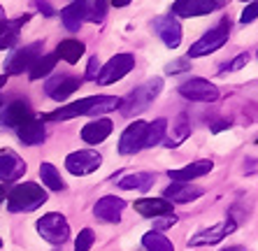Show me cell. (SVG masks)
Here are the masks:
<instances>
[{
  "mask_svg": "<svg viewBox=\"0 0 258 251\" xmlns=\"http://www.w3.org/2000/svg\"><path fill=\"white\" fill-rule=\"evenodd\" d=\"M249 58H251V56L246 54V51H244V54H240V56H235L230 63H226V66L221 68V75H226V72H237V70H242V68H246Z\"/></svg>",
  "mask_w": 258,
  "mask_h": 251,
  "instance_id": "34",
  "label": "cell"
},
{
  "mask_svg": "<svg viewBox=\"0 0 258 251\" xmlns=\"http://www.w3.org/2000/svg\"><path fill=\"white\" fill-rule=\"evenodd\" d=\"M0 246H3V239H0Z\"/></svg>",
  "mask_w": 258,
  "mask_h": 251,
  "instance_id": "45",
  "label": "cell"
},
{
  "mask_svg": "<svg viewBox=\"0 0 258 251\" xmlns=\"http://www.w3.org/2000/svg\"><path fill=\"white\" fill-rule=\"evenodd\" d=\"M107 5H109V0H89L86 3V21L102 24L105 14H107Z\"/></svg>",
  "mask_w": 258,
  "mask_h": 251,
  "instance_id": "32",
  "label": "cell"
},
{
  "mask_svg": "<svg viewBox=\"0 0 258 251\" xmlns=\"http://www.w3.org/2000/svg\"><path fill=\"white\" fill-rule=\"evenodd\" d=\"M0 21H5V12H3V7H0Z\"/></svg>",
  "mask_w": 258,
  "mask_h": 251,
  "instance_id": "43",
  "label": "cell"
},
{
  "mask_svg": "<svg viewBox=\"0 0 258 251\" xmlns=\"http://www.w3.org/2000/svg\"><path fill=\"white\" fill-rule=\"evenodd\" d=\"M154 174L151 172H131V174H126L123 179H119V189H123V191H140V193H144V191H149L151 189V184H154Z\"/></svg>",
  "mask_w": 258,
  "mask_h": 251,
  "instance_id": "25",
  "label": "cell"
},
{
  "mask_svg": "<svg viewBox=\"0 0 258 251\" xmlns=\"http://www.w3.org/2000/svg\"><path fill=\"white\" fill-rule=\"evenodd\" d=\"M60 21H63V26H66L70 33H77V30L82 28V24L86 21L84 7L79 5V3H72V5L63 7V10H60Z\"/></svg>",
  "mask_w": 258,
  "mask_h": 251,
  "instance_id": "26",
  "label": "cell"
},
{
  "mask_svg": "<svg viewBox=\"0 0 258 251\" xmlns=\"http://www.w3.org/2000/svg\"><path fill=\"white\" fill-rule=\"evenodd\" d=\"M154 33L163 40V44L168 49H177L181 44V24L179 19L172 17V14H161V17L154 19L151 24Z\"/></svg>",
  "mask_w": 258,
  "mask_h": 251,
  "instance_id": "12",
  "label": "cell"
},
{
  "mask_svg": "<svg viewBox=\"0 0 258 251\" xmlns=\"http://www.w3.org/2000/svg\"><path fill=\"white\" fill-rule=\"evenodd\" d=\"M28 14L26 17H19L14 21H0V49H12L19 42V28L28 21Z\"/></svg>",
  "mask_w": 258,
  "mask_h": 251,
  "instance_id": "24",
  "label": "cell"
},
{
  "mask_svg": "<svg viewBox=\"0 0 258 251\" xmlns=\"http://www.w3.org/2000/svg\"><path fill=\"white\" fill-rule=\"evenodd\" d=\"M179 93L186 100H193V102H214L219 98V89L210 79H203V77H191L186 82H181Z\"/></svg>",
  "mask_w": 258,
  "mask_h": 251,
  "instance_id": "9",
  "label": "cell"
},
{
  "mask_svg": "<svg viewBox=\"0 0 258 251\" xmlns=\"http://www.w3.org/2000/svg\"><path fill=\"white\" fill-rule=\"evenodd\" d=\"M84 49L86 47L79 40H63L58 47H56V56L63 58L66 63H70V66H75V63L84 56Z\"/></svg>",
  "mask_w": 258,
  "mask_h": 251,
  "instance_id": "28",
  "label": "cell"
},
{
  "mask_svg": "<svg viewBox=\"0 0 258 251\" xmlns=\"http://www.w3.org/2000/svg\"><path fill=\"white\" fill-rule=\"evenodd\" d=\"M40 179H42V184L47 186V189H51V191H63V189H66V181L60 179L58 170H56L51 163H42V165H40Z\"/></svg>",
  "mask_w": 258,
  "mask_h": 251,
  "instance_id": "30",
  "label": "cell"
},
{
  "mask_svg": "<svg viewBox=\"0 0 258 251\" xmlns=\"http://www.w3.org/2000/svg\"><path fill=\"white\" fill-rule=\"evenodd\" d=\"M5 84H7V75H0V89H3Z\"/></svg>",
  "mask_w": 258,
  "mask_h": 251,
  "instance_id": "42",
  "label": "cell"
},
{
  "mask_svg": "<svg viewBox=\"0 0 258 251\" xmlns=\"http://www.w3.org/2000/svg\"><path fill=\"white\" fill-rule=\"evenodd\" d=\"M256 56H258V54H256Z\"/></svg>",
  "mask_w": 258,
  "mask_h": 251,
  "instance_id": "48",
  "label": "cell"
},
{
  "mask_svg": "<svg viewBox=\"0 0 258 251\" xmlns=\"http://www.w3.org/2000/svg\"><path fill=\"white\" fill-rule=\"evenodd\" d=\"M96 242V235L91 228H84V230H79L77 239H75V251H89Z\"/></svg>",
  "mask_w": 258,
  "mask_h": 251,
  "instance_id": "33",
  "label": "cell"
},
{
  "mask_svg": "<svg viewBox=\"0 0 258 251\" xmlns=\"http://www.w3.org/2000/svg\"><path fill=\"white\" fill-rule=\"evenodd\" d=\"M112 131H114V123L109 119L98 116V119H93L91 123H86L84 128H82V140H84L86 144H100L112 135Z\"/></svg>",
  "mask_w": 258,
  "mask_h": 251,
  "instance_id": "21",
  "label": "cell"
},
{
  "mask_svg": "<svg viewBox=\"0 0 258 251\" xmlns=\"http://www.w3.org/2000/svg\"><path fill=\"white\" fill-rule=\"evenodd\" d=\"M214 163L207 161V158H200V161H193L184 167H177V170H168V177L174 181H191L198 179V177H205L207 172H212Z\"/></svg>",
  "mask_w": 258,
  "mask_h": 251,
  "instance_id": "19",
  "label": "cell"
},
{
  "mask_svg": "<svg viewBox=\"0 0 258 251\" xmlns=\"http://www.w3.org/2000/svg\"><path fill=\"white\" fill-rule=\"evenodd\" d=\"M237 223L233 219H223V221L214 223V226L205 228L200 233H196L193 237H188V246H212V244H219L221 239H226L230 233H235Z\"/></svg>",
  "mask_w": 258,
  "mask_h": 251,
  "instance_id": "11",
  "label": "cell"
},
{
  "mask_svg": "<svg viewBox=\"0 0 258 251\" xmlns=\"http://www.w3.org/2000/svg\"><path fill=\"white\" fill-rule=\"evenodd\" d=\"M188 68H191L188 58H177V60H172V63L165 66V75H179V72H186Z\"/></svg>",
  "mask_w": 258,
  "mask_h": 251,
  "instance_id": "35",
  "label": "cell"
},
{
  "mask_svg": "<svg viewBox=\"0 0 258 251\" xmlns=\"http://www.w3.org/2000/svg\"><path fill=\"white\" fill-rule=\"evenodd\" d=\"M258 19V3H249V5L244 7V12L240 14V24H251V21H256Z\"/></svg>",
  "mask_w": 258,
  "mask_h": 251,
  "instance_id": "36",
  "label": "cell"
},
{
  "mask_svg": "<svg viewBox=\"0 0 258 251\" xmlns=\"http://www.w3.org/2000/svg\"><path fill=\"white\" fill-rule=\"evenodd\" d=\"M174 223H177V216H174V212H172V214H165V216H158V219H154V230H156V233H161V230L174 226Z\"/></svg>",
  "mask_w": 258,
  "mask_h": 251,
  "instance_id": "37",
  "label": "cell"
},
{
  "mask_svg": "<svg viewBox=\"0 0 258 251\" xmlns=\"http://www.w3.org/2000/svg\"><path fill=\"white\" fill-rule=\"evenodd\" d=\"M142 246L147 251H174L172 242L163 233H156V230H149V233H144L142 237Z\"/></svg>",
  "mask_w": 258,
  "mask_h": 251,
  "instance_id": "31",
  "label": "cell"
},
{
  "mask_svg": "<svg viewBox=\"0 0 258 251\" xmlns=\"http://www.w3.org/2000/svg\"><path fill=\"white\" fill-rule=\"evenodd\" d=\"M35 228H37V233L42 235V239H47L49 244H54V246L66 244L68 239H70V223L58 212H49L42 219H37Z\"/></svg>",
  "mask_w": 258,
  "mask_h": 251,
  "instance_id": "5",
  "label": "cell"
},
{
  "mask_svg": "<svg viewBox=\"0 0 258 251\" xmlns=\"http://www.w3.org/2000/svg\"><path fill=\"white\" fill-rule=\"evenodd\" d=\"M26 172V163L19 158L17 151L0 149V181H14Z\"/></svg>",
  "mask_w": 258,
  "mask_h": 251,
  "instance_id": "18",
  "label": "cell"
},
{
  "mask_svg": "<svg viewBox=\"0 0 258 251\" xmlns=\"http://www.w3.org/2000/svg\"><path fill=\"white\" fill-rule=\"evenodd\" d=\"M226 5V0H174L170 14L179 19H191V17H205L216 10H221Z\"/></svg>",
  "mask_w": 258,
  "mask_h": 251,
  "instance_id": "6",
  "label": "cell"
},
{
  "mask_svg": "<svg viewBox=\"0 0 258 251\" xmlns=\"http://www.w3.org/2000/svg\"><path fill=\"white\" fill-rule=\"evenodd\" d=\"M242 3H251V0H242Z\"/></svg>",
  "mask_w": 258,
  "mask_h": 251,
  "instance_id": "44",
  "label": "cell"
},
{
  "mask_svg": "<svg viewBox=\"0 0 258 251\" xmlns=\"http://www.w3.org/2000/svg\"><path fill=\"white\" fill-rule=\"evenodd\" d=\"M256 142H258V140H256Z\"/></svg>",
  "mask_w": 258,
  "mask_h": 251,
  "instance_id": "47",
  "label": "cell"
},
{
  "mask_svg": "<svg viewBox=\"0 0 258 251\" xmlns=\"http://www.w3.org/2000/svg\"><path fill=\"white\" fill-rule=\"evenodd\" d=\"M223 251H246V249L240 246V244H235V246H228V249H223Z\"/></svg>",
  "mask_w": 258,
  "mask_h": 251,
  "instance_id": "40",
  "label": "cell"
},
{
  "mask_svg": "<svg viewBox=\"0 0 258 251\" xmlns=\"http://www.w3.org/2000/svg\"><path fill=\"white\" fill-rule=\"evenodd\" d=\"M5 198H7V193H5V186L0 184V205H3V200H5Z\"/></svg>",
  "mask_w": 258,
  "mask_h": 251,
  "instance_id": "41",
  "label": "cell"
},
{
  "mask_svg": "<svg viewBox=\"0 0 258 251\" xmlns=\"http://www.w3.org/2000/svg\"><path fill=\"white\" fill-rule=\"evenodd\" d=\"M100 60L93 56V58L89 60V68H86V75H84V79H98V75H100Z\"/></svg>",
  "mask_w": 258,
  "mask_h": 251,
  "instance_id": "38",
  "label": "cell"
},
{
  "mask_svg": "<svg viewBox=\"0 0 258 251\" xmlns=\"http://www.w3.org/2000/svg\"><path fill=\"white\" fill-rule=\"evenodd\" d=\"M119 102H121V98H116V96L82 98V100H75L70 105H60L54 112H44L40 121L49 123V121H68V119H75V116H100L105 112L119 109Z\"/></svg>",
  "mask_w": 258,
  "mask_h": 251,
  "instance_id": "1",
  "label": "cell"
},
{
  "mask_svg": "<svg viewBox=\"0 0 258 251\" xmlns=\"http://www.w3.org/2000/svg\"><path fill=\"white\" fill-rule=\"evenodd\" d=\"M163 91V79L161 77H154L149 82H144L142 86H138L135 91H131L126 98H121L119 102V112L123 116H140L142 112L149 109V105L161 96Z\"/></svg>",
  "mask_w": 258,
  "mask_h": 251,
  "instance_id": "2",
  "label": "cell"
},
{
  "mask_svg": "<svg viewBox=\"0 0 258 251\" xmlns=\"http://www.w3.org/2000/svg\"><path fill=\"white\" fill-rule=\"evenodd\" d=\"M17 133H19V140H21L24 144H28V147L42 144L44 138H47V128H44V123L40 119L26 121L24 126H19L17 128Z\"/></svg>",
  "mask_w": 258,
  "mask_h": 251,
  "instance_id": "23",
  "label": "cell"
},
{
  "mask_svg": "<svg viewBox=\"0 0 258 251\" xmlns=\"http://www.w3.org/2000/svg\"><path fill=\"white\" fill-rule=\"evenodd\" d=\"M165 133H168V119H154L147 123V133H144V144L142 149H151L165 140Z\"/></svg>",
  "mask_w": 258,
  "mask_h": 251,
  "instance_id": "27",
  "label": "cell"
},
{
  "mask_svg": "<svg viewBox=\"0 0 258 251\" xmlns=\"http://www.w3.org/2000/svg\"><path fill=\"white\" fill-rule=\"evenodd\" d=\"M47 203V191L35 181H21L7 193L10 212H33Z\"/></svg>",
  "mask_w": 258,
  "mask_h": 251,
  "instance_id": "3",
  "label": "cell"
},
{
  "mask_svg": "<svg viewBox=\"0 0 258 251\" xmlns=\"http://www.w3.org/2000/svg\"><path fill=\"white\" fill-rule=\"evenodd\" d=\"M79 84H82V79H79V77H72V75H60V77L49 79L47 86H44V91H47V96L54 98L56 102H63L66 98H70L72 93L79 89Z\"/></svg>",
  "mask_w": 258,
  "mask_h": 251,
  "instance_id": "17",
  "label": "cell"
},
{
  "mask_svg": "<svg viewBox=\"0 0 258 251\" xmlns=\"http://www.w3.org/2000/svg\"><path fill=\"white\" fill-rule=\"evenodd\" d=\"M168 131L170 133H165V140H163V144L165 147H179L184 140L191 135V123H188V116L186 114H177L174 116V121L172 123H168Z\"/></svg>",
  "mask_w": 258,
  "mask_h": 251,
  "instance_id": "22",
  "label": "cell"
},
{
  "mask_svg": "<svg viewBox=\"0 0 258 251\" xmlns=\"http://www.w3.org/2000/svg\"><path fill=\"white\" fill-rule=\"evenodd\" d=\"M205 193V189L203 186H196V184H191V181H172V184L163 191V198L168 200V203H179V205H184V203H193V200H198L200 196Z\"/></svg>",
  "mask_w": 258,
  "mask_h": 251,
  "instance_id": "16",
  "label": "cell"
},
{
  "mask_svg": "<svg viewBox=\"0 0 258 251\" xmlns=\"http://www.w3.org/2000/svg\"><path fill=\"white\" fill-rule=\"evenodd\" d=\"M135 68V56L133 54H116L100 68V75H98V84L107 86V84H114L119 79H123L128 72Z\"/></svg>",
  "mask_w": 258,
  "mask_h": 251,
  "instance_id": "8",
  "label": "cell"
},
{
  "mask_svg": "<svg viewBox=\"0 0 258 251\" xmlns=\"http://www.w3.org/2000/svg\"><path fill=\"white\" fill-rule=\"evenodd\" d=\"M123 209H126V200H123V198L105 196L93 205V214H96V219L102 223H119Z\"/></svg>",
  "mask_w": 258,
  "mask_h": 251,
  "instance_id": "13",
  "label": "cell"
},
{
  "mask_svg": "<svg viewBox=\"0 0 258 251\" xmlns=\"http://www.w3.org/2000/svg\"><path fill=\"white\" fill-rule=\"evenodd\" d=\"M230 26H233L230 17H223L221 21L210 30V33H205L198 42H193L191 49H188L186 58H203V56H210V54H214V51H219V49L228 42Z\"/></svg>",
  "mask_w": 258,
  "mask_h": 251,
  "instance_id": "4",
  "label": "cell"
},
{
  "mask_svg": "<svg viewBox=\"0 0 258 251\" xmlns=\"http://www.w3.org/2000/svg\"><path fill=\"white\" fill-rule=\"evenodd\" d=\"M0 105H3V98H0Z\"/></svg>",
  "mask_w": 258,
  "mask_h": 251,
  "instance_id": "46",
  "label": "cell"
},
{
  "mask_svg": "<svg viewBox=\"0 0 258 251\" xmlns=\"http://www.w3.org/2000/svg\"><path fill=\"white\" fill-rule=\"evenodd\" d=\"M135 212L144 219H158V216L172 214V203L165 198H140L135 203Z\"/></svg>",
  "mask_w": 258,
  "mask_h": 251,
  "instance_id": "20",
  "label": "cell"
},
{
  "mask_svg": "<svg viewBox=\"0 0 258 251\" xmlns=\"http://www.w3.org/2000/svg\"><path fill=\"white\" fill-rule=\"evenodd\" d=\"M42 56V42H33L28 47L17 49L5 63V75H21L24 70H30L35 60Z\"/></svg>",
  "mask_w": 258,
  "mask_h": 251,
  "instance_id": "10",
  "label": "cell"
},
{
  "mask_svg": "<svg viewBox=\"0 0 258 251\" xmlns=\"http://www.w3.org/2000/svg\"><path fill=\"white\" fill-rule=\"evenodd\" d=\"M33 119V109L26 100H14L5 107H0V126H7V128H19L24 126L26 121Z\"/></svg>",
  "mask_w": 258,
  "mask_h": 251,
  "instance_id": "14",
  "label": "cell"
},
{
  "mask_svg": "<svg viewBox=\"0 0 258 251\" xmlns=\"http://www.w3.org/2000/svg\"><path fill=\"white\" fill-rule=\"evenodd\" d=\"M102 165V156L93 149H82V151H72L66 158V170L75 177H86V174L96 172Z\"/></svg>",
  "mask_w": 258,
  "mask_h": 251,
  "instance_id": "7",
  "label": "cell"
},
{
  "mask_svg": "<svg viewBox=\"0 0 258 251\" xmlns=\"http://www.w3.org/2000/svg\"><path fill=\"white\" fill-rule=\"evenodd\" d=\"M56 63H58V56H56V51L54 54H44V56H40V58L35 60V66L28 70V75H30V79H42V77H47L49 72L56 68Z\"/></svg>",
  "mask_w": 258,
  "mask_h": 251,
  "instance_id": "29",
  "label": "cell"
},
{
  "mask_svg": "<svg viewBox=\"0 0 258 251\" xmlns=\"http://www.w3.org/2000/svg\"><path fill=\"white\" fill-rule=\"evenodd\" d=\"M144 133H147V121H140L138 119L135 123L128 126L126 131L121 133V138H119V154L131 156V154H135V151L142 149Z\"/></svg>",
  "mask_w": 258,
  "mask_h": 251,
  "instance_id": "15",
  "label": "cell"
},
{
  "mask_svg": "<svg viewBox=\"0 0 258 251\" xmlns=\"http://www.w3.org/2000/svg\"><path fill=\"white\" fill-rule=\"evenodd\" d=\"M109 3H112L114 7H126V5H131L133 0H109Z\"/></svg>",
  "mask_w": 258,
  "mask_h": 251,
  "instance_id": "39",
  "label": "cell"
}]
</instances>
